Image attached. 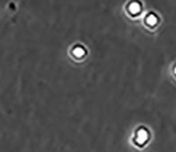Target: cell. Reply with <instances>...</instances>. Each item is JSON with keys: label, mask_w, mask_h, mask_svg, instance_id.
<instances>
[{"label": "cell", "mask_w": 176, "mask_h": 152, "mask_svg": "<svg viewBox=\"0 0 176 152\" xmlns=\"http://www.w3.org/2000/svg\"><path fill=\"white\" fill-rule=\"evenodd\" d=\"M175 72H176V68H175Z\"/></svg>", "instance_id": "1"}]
</instances>
